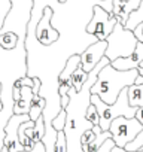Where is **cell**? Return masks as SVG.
<instances>
[{
    "label": "cell",
    "instance_id": "obj_1",
    "mask_svg": "<svg viewBox=\"0 0 143 152\" xmlns=\"http://www.w3.org/2000/svg\"><path fill=\"white\" fill-rule=\"evenodd\" d=\"M101 6L113 14V0H34L27 28V76L39 78V96L46 100L45 122L63 110L58 94V78L73 55H82L98 39L87 31L94 8Z\"/></svg>",
    "mask_w": 143,
    "mask_h": 152
},
{
    "label": "cell",
    "instance_id": "obj_2",
    "mask_svg": "<svg viewBox=\"0 0 143 152\" xmlns=\"http://www.w3.org/2000/svg\"><path fill=\"white\" fill-rule=\"evenodd\" d=\"M139 76V69L122 72L113 69L112 64H107L100 70L97 82L91 88V94L98 96L106 104H113L125 88L136 84Z\"/></svg>",
    "mask_w": 143,
    "mask_h": 152
},
{
    "label": "cell",
    "instance_id": "obj_3",
    "mask_svg": "<svg viewBox=\"0 0 143 152\" xmlns=\"http://www.w3.org/2000/svg\"><path fill=\"white\" fill-rule=\"evenodd\" d=\"M26 39L20 37L17 48L8 51L0 46V84L2 88L14 87V84L27 76V49Z\"/></svg>",
    "mask_w": 143,
    "mask_h": 152
},
{
    "label": "cell",
    "instance_id": "obj_4",
    "mask_svg": "<svg viewBox=\"0 0 143 152\" xmlns=\"http://www.w3.org/2000/svg\"><path fill=\"white\" fill-rule=\"evenodd\" d=\"M91 103L97 107L100 113V128L103 131H109L112 122L116 118L122 116V118L133 119L136 118V113H137V107H133L128 103V88H125L119 94L118 100L113 104H106L104 102H101L98 96H91Z\"/></svg>",
    "mask_w": 143,
    "mask_h": 152
},
{
    "label": "cell",
    "instance_id": "obj_5",
    "mask_svg": "<svg viewBox=\"0 0 143 152\" xmlns=\"http://www.w3.org/2000/svg\"><path fill=\"white\" fill-rule=\"evenodd\" d=\"M107 51H106V57L110 60V63H113L118 58H127L130 57L137 45H139V39L136 37L134 31L127 30L122 24H116L112 34L107 37Z\"/></svg>",
    "mask_w": 143,
    "mask_h": 152
},
{
    "label": "cell",
    "instance_id": "obj_6",
    "mask_svg": "<svg viewBox=\"0 0 143 152\" xmlns=\"http://www.w3.org/2000/svg\"><path fill=\"white\" fill-rule=\"evenodd\" d=\"M142 130H143V125L136 118L128 119V118H122V116L116 118L109 128L115 145L118 148H124V149L128 143H131L142 133Z\"/></svg>",
    "mask_w": 143,
    "mask_h": 152
},
{
    "label": "cell",
    "instance_id": "obj_7",
    "mask_svg": "<svg viewBox=\"0 0 143 152\" xmlns=\"http://www.w3.org/2000/svg\"><path fill=\"white\" fill-rule=\"evenodd\" d=\"M116 24H118V20L113 17V14L107 12L101 6H96L94 15L87 27V31L96 36L98 40H107V37L112 34Z\"/></svg>",
    "mask_w": 143,
    "mask_h": 152
},
{
    "label": "cell",
    "instance_id": "obj_8",
    "mask_svg": "<svg viewBox=\"0 0 143 152\" xmlns=\"http://www.w3.org/2000/svg\"><path fill=\"white\" fill-rule=\"evenodd\" d=\"M27 121H31L30 119V115H14L5 131H6V137H5V149L8 152H23L24 151V146L21 145L20 142V136H18V130L21 127V124L27 122Z\"/></svg>",
    "mask_w": 143,
    "mask_h": 152
},
{
    "label": "cell",
    "instance_id": "obj_9",
    "mask_svg": "<svg viewBox=\"0 0 143 152\" xmlns=\"http://www.w3.org/2000/svg\"><path fill=\"white\" fill-rule=\"evenodd\" d=\"M106 51H107L106 40H98L97 43H94L88 49H85L84 54L81 55V66L84 67V70L87 73H91L97 67V64L106 57Z\"/></svg>",
    "mask_w": 143,
    "mask_h": 152
},
{
    "label": "cell",
    "instance_id": "obj_10",
    "mask_svg": "<svg viewBox=\"0 0 143 152\" xmlns=\"http://www.w3.org/2000/svg\"><path fill=\"white\" fill-rule=\"evenodd\" d=\"M79 66H81V55L70 57L69 61L66 63V67L58 78V94H60V97L67 96L69 91L72 90V87H73L72 85V76H73V73L76 72V69Z\"/></svg>",
    "mask_w": 143,
    "mask_h": 152
},
{
    "label": "cell",
    "instance_id": "obj_11",
    "mask_svg": "<svg viewBox=\"0 0 143 152\" xmlns=\"http://www.w3.org/2000/svg\"><path fill=\"white\" fill-rule=\"evenodd\" d=\"M142 63H143V43L139 42L136 51H134L130 57H127V58H118V60H115V61L110 63V64H112V67L116 69V70L127 72V70L139 69Z\"/></svg>",
    "mask_w": 143,
    "mask_h": 152
},
{
    "label": "cell",
    "instance_id": "obj_12",
    "mask_svg": "<svg viewBox=\"0 0 143 152\" xmlns=\"http://www.w3.org/2000/svg\"><path fill=\"white\" fill-rule=\"evenodd\" d=\"M142 5V0H128V2H119V5L113 6V17L118 20L119 24H122L125 27V24L128 23L130 15L137 11Z\"/></svg>",
    "mask_w": 143,
    "mask_h": 152
},
{
    "label": "cell",
    "instance_id": "obj_13",
    "mask_svg": "<svg viewBox=\"0 0 143 152\" xmlns=\"http://www.w3.org/2000/svg\"><path fill=\"white\" fill-rule=\"evenodd\" d=\"M33 99H34L33 88H30V87H23V90H21V97H20V100L15 102V104H14V115H30L31 104H33Z\"/></svg>",
    "mask_w": 143,
    "mask_h": 152
},
{
    "label": "cell",
    "instance_id": "obj_14",
    "mask_svg": "<svg viewBox=\"0 0 143 152\" xmlns=\"http://www.w3.org/2000/svg\"><path fill=\"white\" fill-rule=\"evenodd\" d=\"M128 103L133 107H143V85L134 84L128 87Z\"/></svg>",
    "mask_w": 143,
    "mask_h": 152
},
{
    "label": "cell",
    "instance_id": "obj_15",
    "mask_svg": "<svg viewBox=\"0 0 143 152\" xmlns=\"http://www.w3.org/2000/svg\"><path fill=\"white\" fill-rule=\"evenodd\" d=\"M88 76H90V73H87L82 66H79V67L76 69V72L73 73V76H72V85H73V88H75L78 93L82 90V87H84L85 82L88 81Z\"/></svg>",
    "mask_w": 143,
    "mask_h": 152
},
{
    "label": "cell",
    "instance_id": "obj_16",
    "mask_svg": "<svg viewBox=\"0 0 143 152\" xmlns=\"http://www.w3.org/2000/svg\"><path fill=\"white\" fill-rule=\"evenodd\" d=\"M20 42V37L15 33H5V34H0V46L11 51L14 48H17Z\"/></svg>",
    "mask_w": 143,
    "mask_h": 152
},
{
    "label": "cell",
    "instance_id": "obj_17",
    "mask_svg": "<svg viewBox=\"0 0 143 152\" xmlns=\"http://www.w3.org/2000/svg\"><path fill=\"white\" fill-rule=\"evenodd\" d=\"M45 107H46V100L42 97L39 102H33V104H31V110H30V119L31 121H37L39 118H42L43 116V110H45Z\"/></svg>",
    "mask_w": 143,
    "mask_h": 152
},
{
    "label": "cell",
    "instance_id": "obj_18",
    "mask_svg": "<svg viewBox=\"0 0 143 152\" xmlns=\"http://www.w3.org/2000/svg\"><path fill=\"white\" fill-rule=\"evenodd\" d=\"M11 11H12V0H0V30H2Z\"/></svg>",
    "mask_w": 143,
    "mask_h": 152
},
{
    "label": "cell",
    "instance_id": "obj_19",
    "mask_svg": "<svg viewBox=\"0 0 143 152\" xmlns=\"http://www.w3.org/2000/svg\"><path fill=\"white\" fill-rule=\"evenodd\" d=\"M66 122H67V112L66 109H63L54 119H52V127L57 130V131H64V127H66Z\"/></svg>",
    "mask_w": 143,
    "mask_h": 152
},
{
    "label": "cell",
    "instance_id": "obj_20",
    "mask_svg": "<svg viewBox=\"0 0 143 152\" xmlns=\"http://www.w3.org/2000/svg\"><path fill=\"white\" fill-rule=\"evenodd\" d=\"M87 119L93 124V125H100V113L97 110V107L91 103V106L87 110Z\"/></svg>",
    "mask_w": 143,
    "mask_h": 152
},
{
    "label": "cell",
    "instance_id": "obj_21",
    "mask_svg": "<svg viewBox=\"0 0 143 152\" xmlns=\"http://www.w3.org/2000/svg\"><path fill=\"white\" fill-rule=\"evenodd\" d=\"M55 152H67V140L64 131H58L57 142H55Z\"/></svg>",
    "mask_w": 143,
    "mask_h": 152
},
{
    "label": "cell",
    "instance_id": "obj_22",
    "mask_svg": "<svg viewBox=\"0 0 143 152\" xmlns=\"http://www.w3.org/2000/svg\"><path fill=\"white\" fill-rule=\"evenodd\" d=\"M96 133L93 131V130H87L85 133H84V136H82V146H85V145H90L91 142H94L96 140Z\"/></svg>",
    "mask_w": 143,
    "mask_h": 152
},
{
    "label": "cell",
    "instance_id": "obj_23",
    "mask_svg": "<svg viewBox=\"0 0 143 152\" xmlns=\"http://www.w3.org/2000/svg\"><path fill=\"white\" fill-rule=\"evenodd\" d=\"M115 146H116V145H115L113 139H109V140H106V142L98 148V151H97V152H112V149H113Z\"/></svg>",
    "mask_w": 143,
    "mask_h": 152
},
{
    "label": "cell",
    "instance_id": "obj_24",
    "mask_svg": "<svg viewBox=\"0 0 143 152\" xmlns=\"http://www.w3.org/2000/svg\"><path fill=\"white\" fill-rule=\"evenodd\" d=\"M23 152H46V146L43 142H39V143H36V146L31 151H23Z\"/></svg>",
    "mask_w": 143,
    "mask_h": 152
},
{
    "label": "cell",
    "instance_id": "obj_25",
    "mask_svg": "<svg viewBox=\"0 0 143 152\" xmlns=\"http://www.w3.org/2000/svg\"><path fill=\"white\" fill-rule=\"evenodd\" d=\"M136 119L143 125V107H139L137 109V113H136Z\"/></svg>",
    "mask_w": 143,
    "mask_h": 152
},
{
    "label": "cell",
    "instance_id": "obj_26",
    "mask_svg": "<svg viewBox=\"0 0 143 152\" xmlns=\"http://www.w3.org/2000/svg\"><path fill=\"white\" fill-rule=\"evenodd\" d=\"M112 152H128V151L124 149V148H118V146H115V148L112 149ZM139 152H142V151H139Z\"/></svg>",
    "mask_w": 143,
    "mask_h": 152
},
{
    "label": "cell",
    "instance_id": "obj_27",
    "mask_svg": "<svg viewBox=\"0 0 143 152\" xmlns=\"http://www.w3.org/2000/svg\"><path fill=\"white\" fill-rule=\"evenodd\" d=\"M3 109V102H2V84H0V110Z\"/></svg>",
    "mask_w": 143,
    "mask_h": 152
},
{
    "label": "cell",
    "instance_id": "obj_28",
    "mask_svg": "<svg viewBox=\"0 0 143 152\" xmlns=\"http://www.w3.org/2000/svg\"><path fill=\"white\" fill-rule=\"evenodd\" d=\"M139 75L143 76V69H142V67H139Z\"/></svg>",
    "mask_w": 143,
    "mask_h": 152
},
{
    "label": "cell",
    "instance_id": "obj_29",
    "mask_svg": "<svg viewBox=\"0 0 143 152\" xmlns=\"http://www.w3.org/2000/svg\"><path fill=\"white\" fill-rule=\"evenodd\" d=\"M58 2H60V3H66V2H67V0H58Z\"/></svg>",
    "mask_w": 143,
    "mask_h": 152
},
{
    "label": "cell",
    "instance_id": "obj_30",
    "mask_svg": "<svg viewBox=\"0 0 143 152\" xmlns=\"http://www.w3.org/2000/svg\"><path fill=\"white\" fill-rule=\"evenodd\" d=\"M121 2H128V0H121Z\"/></svg>",
    "mask_w": 143,
    "mask_h": 152
},
{
    "label": "cell",
    "instance_id": "obj_31",
    "mask_svg": "<svg viewBox=\"0 0 143 152\" xmlns=\"http://www.w3.org/2000/svg\"><path fill=\"white\" fill-rule=\"evenodd\" d=\"M140 67H142V69H143V63H142V64H140Z\"/></svg>",
    "mask_w": 143,
    "mask_h": 152
}]
</instances>
